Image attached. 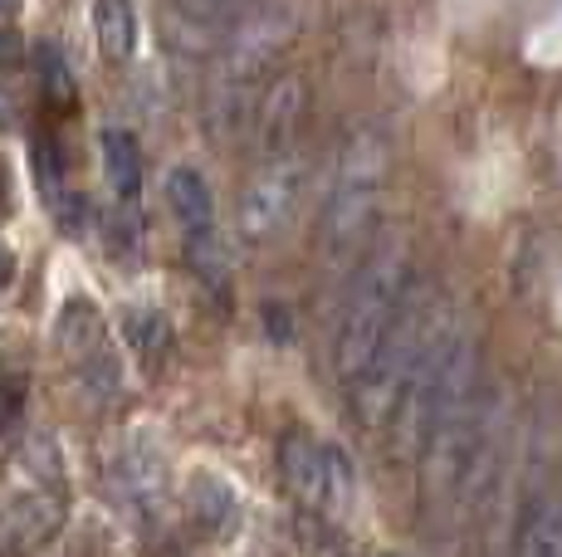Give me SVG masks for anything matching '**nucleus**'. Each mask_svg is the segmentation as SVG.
<instances>
[{
	"label": "nucleus",
	"instance_id": "nucleus-1",
	"mask_svg": "<svg viewBox=\"0 0 562 557\" xmlns=\"http://www.w3.org/2000/svg\"><path fill=\"white\" fill-rule=\"evenodd\" d=\"M464 323L460 304L446 294L440 284H416L411 298L402 304L396 323L386 328V338L376 342V352L367 357V367L358 372V382L348 387L352 411L367 431H382L386 416L396 411V396L406 391V382L416 377V367L440 348L456 328Z\"/></svg>",
	"mask_w": 562,
	"mask_h": 557
},
{
	"label": "nucleus",
	"instance_id": "nucleus-2",
	"mask_svg": "<svg viewBox=\"0 0 562 557\" xmlns=\"http://www.w3.org/2000/svg\"><path fill=\"white\" fill-rule=\"evenodd\" d=\"M420 284L416 260H411V245L382 240L372 254L358 264V274L342 288L338 318H333V342H328V367L342 387L358 382V372L367 367V357L376 352V342L386 338V328L396 323L402 304L411 298V288Z\"/></svg>",
	"mask_w": 562,
	"mask_h": 557
},
{
	"label": "nucleus",
	"instance_id": "nucleus-3",
	"mask_svg": "<svg viewBox=\"0 0 562 557\" xmlns=\"http://www.w3.org/2000/svg\"><path fill=\"white\" fill-rule=\"evenodd\" d=\"M386 137L382 127H358V133L342 143L338 167L328 181V201H323V216L313 225V250L328 270L348 264L352 254L367 250L376 230V211H382V191H386Z\"/></svg>",
	"mask_w": 562,
	"mask_h": 557
},
{
	"label": "nucleus",
	"instance_id": "nucleus-4",
	"mask_svg": "<svg viewBox=\"0 0 562 557\" xmlns=\"http://www.w3.org/2000/svg\"><path fill=\"white\" fill-rule=\"evenodd\" d=\"M289 35H294V20H289V5H279V0L250 10L225 30V49L221 64H215L211 99H205V123H211L215 137H240L250 127L255 103L265 93V73L274 69Z\"/></svg>",
	"mask_w": 562,
	"mask_h": 557
},
{
	"label": "nucleus",
	"instance_id": "nucleus-5",
	"mask_svg": "<svg viewBox=\"0 0 562 557\" xmlns=\"http://www.w3.org/2000/svg\"><path fill=\"white\" fill-rule=\"evenodd\" d=\"M279 475H284L289 495L308 509H338L352 495V465L342 450L313 441L308 431H289L279 441Z\"/></svg>",
	"mask_w": 562,
	"mask_h": 557
},
{
	"label": "nucleus",
	"instance_id": "nucleus-6",
	"mask_svg": "<svg viewBox=\"0 0 562 557\" xmlns=\"http://www.w3.org/2000/svg\"><path fill=\"white\" fill-rule=\"evenodd\" d=\"M304 196V157L284 152V157H269L259 162L255 181L245 186L240 196V230L245 240H274L289 220H294V206Z\"/></svg>",
	"mask_w": 562,
	"mask_h": 557
},
{
	"label": "nucleus",
	"instance_id": "nucleus-7",
	"mask_svg": "<svg viewBox=\"0 0 562 557\" xmlns=\"http://www.w3.org/2000/svg\"><path fill=\"white\" fill-rule=\"evenodd\" d=\"M304 117H308V83L299 73H284L274 79L255 103V147H259V162L269 157H284L299 152V137H304Z\"/></svg>",
	"mask_w": 562,
	"mask_h": 557
},
{
	"label": "nucleus",
	"instance_id": "nucleus-8",
	"mask_svg": "<svg viewBox=\"0 0 562 557\" xmlns=\"http://www.w3.org/2000/svg\"><path fill=\"white\" fill-rule=\"evenodd\" d=\"M64 523V499L54 489H35V495H20L0 509V557H30L35 548L59 533Z\"/></svg>",
	"mask_w": 562,
	"mask_h": 557
},
{
	"label": "nucleus",
	"instance_id": "nucleus-9",
	"mask_svg": "<svg viewBox=\"0 0 562 557\" xmlns=\"http://www.w3.org/2000/svg\"><path fill=\"white\" fill-rule=\"evenodd\" d=\"M509 557H562V475H553L543 489H528L514 519Z\"/></svg>",
	"mask_w": 562,
	"mask_h": 557
},
{
	"label": "nucleus",
	"instance_id": "nucleus-10",
	"mask_svg": "<svg viewBox=\"0 0 562 557\" xmlns=\"http://www.w3.org/2000/svg\"><path fill=\"white\" fill-rule=\"evenodd\" d=\"M59 342H64V352L74 357V367H79L83 382H99V387H108V391L117 387L113 357H108V348H103V328H99V318H93V308H83V304L64 308Z\"/></svg>",
	"mask_w": 562,
	"mask_h": 557
},
{
	"label": "nucleus",
	"instance_id": "nucleus-11",
	"mask_svg": "<svg viewBox=\"0 0 562 557\" xmlns=\"http://www.w3.org/2000/svg\"><path fill=\"white\" fill-rule=\"evenodd\" d=\"M167 206H171V216H177V225L187 235H211L215 230L211 186H205L191 167H171L167 171Z\"/></svg>",
	"mask_w": 562,
	"mask_h": 557
},
{
	"label": "nucleus",
	"instance_id": "nucleus-12",
	"mask_svg": "<svg viewBox=\"0 0 562 557\" xmlns=\"http://www.w3.org/2000/svg\"><path fill=\"white\" fill-rule=\"evenodd\" d=\"M99 152H103L108 186H113L123 201H133L137 191H143V152H137L133 133H123V127H103V133H99Z\"/></svg>",
	"mask_w": 562,
	"mask_h": 557
},
{
	"label": "nucleus",
	"instance_id": "nucleus-13",
	"mask_svg": "<svg viewBox=\"0 0 562 557\" xmlns=\"http://www.w3.org/2000/svg\"><path fill=\"white\" fill-rule=\"evenodd\" d=\"M93 30H99V49L103 59L123 64L137 45V15L133 0H93Z\"/></svg>",
	"mask_w": 562,
	"mask_h": 557
},
{
	"label": "nucleus",
	"instance_id": "nucleus-14",
	"mask_svg": "<svg viewBox=\"0 0 562 557\" xmlns=\"http://www.w3.org/2000/svg\"><path fill=\"white\" fill-rule=\"evenodd\" d=\"M117 485H123V499L133 503H157L161 495V465L153 450H127L123 459H117Z\"/></svg>",
	"mask_w": 562,
	"mask_h": 557
},
{
	"label": "nucleus",
	"instance_id": "nucleus-15",
	"mask_svg": "<svg viewBox=\"0 0 562 557\" xmlns=\"http://www.w3.org/2000/svg\"><path fill=\"white\" fill-rule=\"evenodd\" d=\"M191 509H196L201 528H211V533L231 528V523H235L231 485H225V479H215V475H196V479H191Z\"/></svg>",
	"mask_w": 562,
	"mask_h": 557
},
{
	"label": "nucleus",
	"instance_id": "nucleus-16",
	"mask_svg": "<svg viewBox=\"0 0 562 557\" xmlns=\"http://www.w3.org/2000/svg\"><path fill=\"white\" fill-rule=\"evenodd\" d=\"M245 5H250V0H177V15H181V25L215 39L221 30H231L235 20L245 15Z\"/></svg>",
	"mask_w": 562,
	"mask_h": 557
},
{
	"label": "nucleus",
	"instance_id": "nucleus-17",
	"mask_svg": "<svg viewBox=\"0 0 562 557\" xmlns=\"http://www.w3.org/2000/svg\"><path fill=\"white\" fill-rule=\"evenodd\" d=\"M127 342H133V348L153 362L157 352H167V342H171L167 318L153 314V308H133V314H127Z\"/></svg>",
	"mask_w": 562,
	"mask_h": 557
},
{
	"label": "nucleus",
	"instance_id": "nucleus-18",
	"mask_svg": "<svg viewBox=\"0 0 562 557\" xmlns=\"http://www.w3.org/2000/svg\"><path fill=\"white\" fill-rule=\"evenodd\" d=\"M40 79H45V89H49L54 103H69L74 99V79H69V69H64V59H59V49H54V45H40Z\"/></svg>",
	"mask_w": 562,
	"mask_h": 557
},
{
	"label": "nucleus",
	"instance_id": "nucleus-19",
	"mask_svg": "<svg viewBox=\"0 0 562 557\" xmlns=\"http://www.w3.org/2000/svg\"><path fill=\"white\" fill-rule=\"evenodd\" d=\"M20 55H25V49H20V35L10 25H0V69H15Z\"/></svg>",
	"mask_w": 562,
	"mask_h": 557
},
{
	"label": "nucleus",
	"instance_id": "nucleus-20",
	"mask_svg": "<svg viewBox=\"0 0 562 557\" xmlns=\"http://www.w3.org/2000/svg\"><path fill=\"white\" fill-rule=\"evenodd\" d=\"M20 411V387H10V382H0V431H10V421H15Z\"/></svg>",
	"mask_w": 562,
	"mask_h": 557
},
{
	"label": "nucleus",
	"instance_id": "nucleus-21",
	"mask_svg": "<svg viewBox=\"0 0 562 557\" xmlns=\"http://www.w3.org/2000/svg\"><path fill=\"white\" fill-rule=\"evenodd\" d=\"M5 206H10V186H5V171H0V216H5Z\"/></svg>",
	"mask_w": 562,
	"mask_h": 557
},
{
	"label": "nucleus",
	"instance_id": "nucleus-22",
	"mask_svg": "<svg viewBox=\"0 0 562 557\" xmlns=\"http://www.w3.org/2000/svg\"><path fill=\"white\" fill-rule=\"evenodd\" d=\"M10 270H15V264H10V254L0 250V284H5V278H10Z\"/></svg>",
	"mask_w": 562,
	"mask_h": 557
},
{
	"label": "nucleus",
	"instance_id": "nucleus-23",
	"mask_svg": "<svg viewBox=\"0 0 562 557\" xmlns=\"http://www.w3.org/2000/svg\"><path fill=\"white\" fill-rule=\"evenodd\" d=\"M20 10V0H0V20H10Z\"/></svg>",
	"mask_w": 562,
	"mask_h": 557
}]
</instances>
